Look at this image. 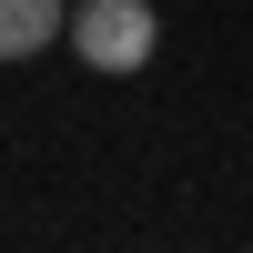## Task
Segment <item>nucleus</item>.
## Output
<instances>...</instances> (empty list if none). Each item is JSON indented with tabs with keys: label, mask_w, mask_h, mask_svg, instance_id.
<instances>
[{
	"label": "nucleus",
	"mask_w": 253,
	"mask_h": 253,
	"mask_svg": "<svg viewBox=\"0 0 253 253\" xmlns=\"http://www.w3.org/2000/svg\"><path fill=\"white\" fill-rule=\"evenodd\" d=\"M71 51L122 81V71H142V61L162 51V20H152V0H81L71 10Z\"/></svg>",
	"instance_id": "1"
},
{
	"label": "nucleus",
	"mask_w": 253,
	"mask_h": 253,
	"mask_svg": "<svg viewBox=\"0 0 253 253\" xmlns=\"http://www.w3.org/2000/svg\"><path fill=\"white\" fill-rule=\"evenodd\" d=\"M51 41H71V0H0V61H31Z\"/></svg>",
	"instance_id": "2"
}]
</instances>
